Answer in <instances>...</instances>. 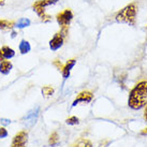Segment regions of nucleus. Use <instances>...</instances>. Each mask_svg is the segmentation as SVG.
<instances>
[{"label":"nucleus","instance_id":"nucleus-1","mask_svg":"<svg viewBox=\"0 0 147 147\" xmlns=\"http://www.w3.org/2000/svg\"><path fill=\"white\" fill-rule=\"evenodd\" d=\"M147 103V81L138 83L130 91L128 105L132 110H140Z\"/></svg>","mask_w":147,"mask_h":147},{"label":"nucleus","instance_id":"nucleus-2","mask_svg":"<svg viewBox=\"0 0 147 147\" xmlns=\"http://www.w3.org/2000/svg\"><path fill=\"white\" fill-rule=\"evenodd\" d=\"M135 18H136V5L135 3H130L121 9L115 16V20L118 23L128 25H135Z\"/></svg>","mask_w":147,"mask_h":147},{"label":"nucleus","instance_id":"nucleus-3","mask_svg":"<svg viewBox=\"0 0 147 147\" xmlns=\"http://www.w3.org/2000/svg\"><path fill=\"white\" fill-rule=\"evenodd\" d=\"M56 20H57V23L60 26V29L69 28L70 23L73 20V13H72V11L70 9H65V11H62L59 14H57Z\"/></svg>","mask_w":147,"mask_h":147},{"label":"nucleus","instance_id":"nucleus-4","mask_svg":"<svg viewBox=\"0 0 147 147\" xmlns=\"http://www.w3.org/2000/svg\"><path fill=\"white\" fill-rule=\"evenodd\" d=\"M27 141H28V133L26 131H21L13 138L11 147H25Z\"/></svg>","mask_w":147,"mask_h":147},{"label":"nucleus","instance_id":"nucleus-5","mask_svg":"<svg viewBox=\"0 0 147 147\" xmlns=\"http://www.w3.org/2000/svg\"><path fill=\"white\" fill-rule=\"evenodd\" d=\"M94 99V94L90 91H82L81 94H78L76 99L73 101L72 106H76L80 103H89L91 102V100Z\"/></svg>","mask_w":147,"mask_h":147},{"label":"nucleus","instance_id":"nucleus-6","mask_svg":"<svg viewBox=\"0 0 147 147\" xmlns=\"http://www.w3.org/2000/svg\"><path fill=\"white\" fill-rule=\"evenodd\" d=\"M63 41H65V37L62 36L60 32L56 33L53 38H52V40L49 41V49H52V51H57L61 47L62 45H63Z\"/></svg>","mask_w":147,"mask_h":147},{"label":"nucleus","instance_id":"nucleus-7","mask_svg":"<svg viewBox=\"0 0 147 147\" xmlns=\"http://www.w3.org/2000/svg\"><path fill=\"white\" fill-rule=\"evenodd\" d=\"M32 8L33 11L37 13L38 16L40 17V20L43 23H49V22L52 21V16H49V15H47L45 13V7H41V5H38V4L33 3Z\"/></svg>","mask_w":147,"mask_h":147},{"label":"nucleus","instance_id":"nucleus-8","mask_svg":"<svg viewBox=\"0 0 147 147\" xmlns=\"http://www.w3.org/2000/svg\"><path fill=\"white\" fill-rule=\"evenodd\" d=\"M75 63H76V60H75V59H70V60H68L67 63L63 65V68H62V70H61L63 80H67V78L70 76L71 70H72V68L75 65Z\"/></svg>","mask_w":147,"mask_h":147},{"label":"nucleus","instance_id":"nucleus-9","mask_svg":"<svg viewBox=\"0 0 147 147\" xmlns=\"http://www.w3.org/2000/svg\"><path fill=\"white\" fill-rule=\"evenodd\" d=\"M12 68V62L9 61V60H2L0 62V73H2L3 75H7V74L10 73Z\"/></svg>","mask_w":147,"mask_h":147},{"label":"nucleus","instance_id":"nucleus-10","mask_svg":"<svg viewBox=\"0 0 147 147\" xmlns=\"http://www.w3.org/2000/svg\"><path fill=\"white\" fill-rule=\"evenodd\" d=\"M0 51H1V54H2L4 59H11V58H13L15 56L14 49H12L11 47H9V46H2V49H0Z\"/></svg>","mask_w":147,"mask_h":147},{"label":"nucleus","instance_id":"nucleus-11","mask_svg":"<svg viewBox=\"0 0 147 147\" xmlns=\"http://www.w3.org/2000/svg\"><path fill=\"white\" fill-rule=\"evenodd\" d=\"M16 23L7 20H0V30H11L13 27H15Z\"/></svg>","mask_w":147,"mask_h":147},{"label":"nucleus","instance_id":"nucleus-12","mask_svg":"<svg viewBox=\"0 0 147 147\" xmlns=\"http://www.w3.org/2000/svg\"><path fill=\"white\" fill-rule=\"evenodd\" d=\"M18 49H20V52H21V54H27V53H29V52H30L31 46H30V44H29L28 41H26V40H22L21 43H20Z\"/></svg>","mask_w":147,"mask_h":147},{"label":"nucleus","instance_id":"nucleus-13","mask_svg":"<svg viewBox=\"0 0 147 147\" xmlns=\"http://www.w3.org/2000/svg\"><path fill=\"white\" fill-rule=\"evenodd\" d=\"M71 147H92V144H91V142H90L89 140L80 139V140H78V141H76Z\"/></svg>","mask_w":147,"mask_h":147},{"label":"nucleus","instance_id":"nucleus-14","mask_svg":"<svg viewBox=\"0 0 147 147\" xmlns=\"http://www.w3.org/2000/svg\"><path fill=\"white\" fill-rule=\"evenodd\" d=\"M28 26H30V21L28 18H21V20H18V22L15 25V27H17V28H25Z\"/></svg>","mask_w":147,"mask_h":147},{"label":"nucleus","instance_id":"nucleus-15","mask_svg":"<svg viewBox=\"0 0 147 147\" xmlns=\"http://www.w3.org/2000/svg\"><path fill=\"white\" fill-rule=\"evenodd\" d=\"M54 94V88L51 87V86H44L42 88V94L44 97H51L52 94Z\"/></svg>","mask_w":147,"mask_h":147},{"label":"nucleus","instance_id":"nucleus-16","mask_svg":"<svg viewBox=\"0 0 147 147\" xmlns=\"http://www.w3.org/2000/svg\"><path fill=\"white\" fill-rule=\"evenodd\" d=\"M58 141H59V139H58V134L57 132H54L53 134L49 136V144L51 145V146H55V145H57Z\"/></svg>","mask_w":147,"mask_h":147},{"label":"nucleus","instance_id":"nucleus-17","mask_svg":"<svg viewBox=\"0 0 147 147\" xmlns=\"http://www.w3.org/2000/svg\"><path fill=\"white\" fill-rule=\"evenodd\" d=\"M65 123H68V125H71V126H74V125H78L80 123V120H78V117H75V116H72V117H70V118L67 119V121Z\"/></svg>","mask_w":147,"mask_h":147},{"label":"nucleus","instance_id":"nucleus-18","mask_svg":"<svg viewBox=\"0 0 147 147\" xmlns=\"http://www.w3.org/2000/svg\"><path fill=\"white\" fill-rule=\"evenodd\" d=\"M8 136V131L5 128L3 127H1L0 128V139H4V138H7Z\"/></svg>","mask_w":147,"mask_h":147},{"label":"nucleus","instance_id":"nucleus-19","mask_svg":"<svg viewBox=\"0 0 147 147\" xmlns=\"http://www.w3.org/2000/svg\"><path fill=\"white\" fill-rule=\"evenodd\" d=\"M53 65H55V67H57L59 70H62V68H63V65H61V62H60V60H55V61L53 62Z\"/></svg>","mask_w":147,"mask_h":147},{"label":"nucleus","instance_id":"nucleus-20","mask_svg":"<svg viewBox=\"0 0 147 147\" xmlns=\"http://www.w3.org/2000/svg\"><path fill=\"white\" fill-rule=\"evenodd\" d=\"M1 121H2V123H4V125H8V123H10L11 121L10 120H8V119H4V118H2L1 119Z\"/></svg>","mask_w":147,"mask_h":147},{"label":"nucleus","instance_id":"nucleus-21","mask_svg":"<svg viewBox=\"0 0 147 147\" xmlns=\"http://www.w3.org/2000/svg\"><path fill=\"white\" fill-rule=\"evenodd\" d=\"M141 135H147V128H145L144 130L141 131Z\"/></svg>","mask_w":147,"mask_h":147},{"label":"nucleus","instance_id":"nucleus-22","mask_svg":"<svg viewBox=\"0 0 147 147\" xmlns=\"http://www.w3.org/2000/svg\"><path fill=\"white\" fill-rule=\"evenodd\" d=\"M5 4V0H0V7H3Z\"/></svg>","mask_w":147,"mask_h":147},{"label":"nucleus","instance_id":"nucleus-23","mask_svg":"<svg viewBox=\"0 0 147 147\" xmlns=\"http://www.w3.org/2000/svg\"><path fill=\"white\" fill-rule=\"evenodd\" d=\"M144 117H145V120L147 121V106H146V110H145V113H144Z\"/></svg>","mask_w":147,"mask_h":147},{"label":"nucleus","instance_id":"nucleus-24","mask_svg":"<svg viewBox=\"0 0 147 147\" xmlns=\"http://www.w3.org/2000/svg\"><path fill=\"white\" fill-rule=\"evenodd\" d=\"M2 60H4L3 56H2V54H1V51H0V62L2 61Z\"/></svg>","mask_w":147,"mask_h":147},{"label":"nucleus","instance_id":"nucleus-25","mask_svg":"<svg viewBox=\"0 0 147 147\" xmlns=\"http://www.w3.org/2000/svg\"><path fill=\"white\" fill-rule=\"evenodd\" d=\"M51 2H52V4H55L58 2V0H51Z\"/></svg>","mask_w":147,"mask_h":147},{"label":"nucleus","instance_id":"nucleus-26","mask_svg":"<svg viewBox=\"0 0 147 147\" xmlns=\"http://www.w3.org/2000/svg\"><path fill=\"white\" fill-rule=\"evenodd\" d=\"M15 36H16V32H14V31H13V32H12V38H14Z\"/></svg>","mask_w":147,"mask_h":147}]
</instances>
